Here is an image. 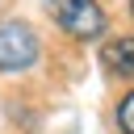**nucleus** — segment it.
Segmentation results:
<instances>
[{
    "instance_id": "20e7f679",
    "label": "nucleus",
    "mask_w": 134,
    "mask_h": 134,
    "mask_svg": "<svg viewBox=\"0 0 134 134\" xmlns=\"http://www.w3.org/2000/svg\"><path fill=\"white\" fill-rule=\"evenodd\" d=\"M117 126H121V134H134V92L121 96V105H117Z\"/></svg>"
},
{
    "instance_id": "7ed1b4c3",
    "label": "nucleus",
    "mask_w": 134,
    "mask_h": 134,
    "mask_svg": "<svg viewBox=\"0 0 134 134\" xmlns=\"http://www.w3.org/2000/svg\"><path fill=\"white\" fill-rule=\"evenodd\" d=\"M100 63L121 75V80H134V38H109L100 46Z\"/></svg>"
},
{
    "instance_id": "f257e3e1",
    "label": "nucleus",
    "mask_w": 134,
    "mask_h": 134,
    "mask_svg": "<svg viewBox=\"0 0 134 134\" xmlns=\"http://www.w3.org/2000/svg\"><path fill=\"white\" fill-rule=\"evenodd\" d=\"M38 54H42V42L25 21H4L0 25V71L4 75L29 71L38 63Z\"/></svg>"
},
{
    "instance_id": "39448f33",
    "label": "nucleus",
    "mask_w": 134,
    "mask_h": 134,
    "mask_svg": "<svg viewBox=\"0 0 134 134\" xmlns=\"http://www.w3.org/2000/svg\"><path fill=\"white\" fill-rule=\"evenodd\" d=\"M130 13H134V0H130Z\"/></svg>"
},
{
    "instance_id": "f03ea898",
    "label": "nucleus",
    "mask_w": 134,
    "mask_h": 134,
    "mask_svg": "<svg viewBox=\"0 0 134 134\" xmlns=\"http://www.w3.org/2000/svg\"><path fill=\"white\" fill-rule=\"evenodd\" d=\"M46 13L71 38H100L105 34V8L96 0H46Z\"/></svg>"
}]
</instances>
